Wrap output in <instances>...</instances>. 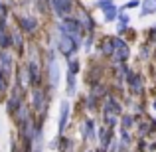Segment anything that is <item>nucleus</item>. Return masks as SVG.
Segmentation results:
<instances>
[{"instance_id": "f257e3e1", "label": "nucleus", "mask_w": 156, "mask_h": 152, "mask_svg": "<svg viewBox=\"0 0 156 152\" xmlns=\"http://www.w3.org/2000/svg\"><path fill=\"white\" fill-rule=\"evenodd\" d=\"M105 115H115V117H121L122 115V107L115 97H107L105 101Z\"/></svg>"}, {"instance_id": "f03ea898", "label": "nucleus", "mask_w": 156, "mask_h": 152, "mask_svg": "<svg viewBox=\"0 0 156 152\" xmlns=\"http://www.w3.org/2000/svg\"><path fill=\"white\" fill-rule=\"evenodd\" d=\"M126 83L130 85V89H133L134 95H138V93H140V89H142L140 75H136V73H129V75H126Z\"/></svg>"}, {"instance_id": "7ed1b4c3", "label": "nucleus", "mask_w": 156, "mask_h": 152, "mask_svg": "<svg viewBox=\"0 0 156 152\" xmlns=\"http://www.w3.org/2000/svg\"><path fill=\"white\" fill-rule=\"evenodd\" d=\"M142 10H140V16H150L156 12V0H142Z\"/></svg>"}, {"instance_id": "20e7f679", "label": "nucleus", "mask_w": 156, "mask_h": 152, "mask_svg": "<svg viewBox=\"0 0 156 152\" xmlns=\"http://www.w3.org/2000/svg\"><path fill=\"white\" fill-rule=\"evenodd\" d=\"M117 18H119V8L117 6H111V8H107V10H103V20L107 24L115 22Z\"/></svg>"}, {"instance_id": "39448f33", "label": "nucleus", "mask_w": 156, "mask_h": 152, "mask_svg": "<svg viewBox=\"0 0 156 152\" xmlns=\"http://www.w3.org/2000/svg\"><path fill=\"white\" fill-rule=\"evenodd\" d=\"M99 138H101V146H103V148H107V146L111 144V129L103 126V129L99 130Z\"/></svg>"}, {"instance_id": "423d86ee", "label": "nucleus", "mask_w": 156, "mask_h": 152, "mask_svg": "<svg viewBox=\"0 0 156 152\" xmlns=\"http://www.w3.org/2000/svg\"><path fill=\"white\" fill-rule=\"evenodd\" d=\"M121 126H122V129H126V130H130V129H133V126H134V117H133V115H121Z\"/></svg>"}, {"instance_id": "0eeeda50", "label": "nucleus", "mask_w": 156, "mask_h": 152, "mask_svg": "<svg viewBox=\"0 0 156 152\" xmlns=\"http://www.w3.org/2000/svg\"><path fill=\"white\" fill-rule=\"evenodd\" d=\"M85 129H87V134H85V138H95V122L93 121H87L85 122Z\"/></svg>"}, {"instance_id": "6e6552de", "label": "nucleus", "mask_w": 156, "mask_h": 152, "mask_svg": "<svg viewBox=\"0 0 156 152\" xmlns=\"http://www.w3.org/2000/svg\"><path fill=\"white\" fill-rule=\"evenodd\" d=\"M130 133L126 129H121V144H130Z\"/></svg>"}, {"instance_id": "1a4fd4ad", "label": "nucleus", "mask_w": 156, "mask_h": 152, "mask_svg": "<svg viewBox=\"0 0 156 152\" xmlns=\"http://www.w3.org/2000/svg\"><path fill=\"white\" fill-rule=\"evenodd\" d=\"M95 6H97V8H101V10H107V8L115 6V2H113V0H97Z\"/></svg>"}, {"instance_id": "9d476101", "label": "nucleus", "mask_w": 156, "mask_h": 152, "mask_svg": "<svg viewBox=\"0 0 156 152\" xmlns=\"http://www.w3.org/2000/svg\"><path fill=\"white\" fill-rule=\"evenodd\" d=\"M77 71H79V61H77V59H71V61H69V73H73V75H75Z\"/></svg>"}, {"instance_id": "9b49d317", "label": "nucleus", "mask_w": 156, "mask_h": 152, "mask_svg": "<svg viewBox=\"0 0 156 152\" xmlns=\"http://www.w3.org/2000/svg\"><path fill=\"white\" fill-rule=\"evenodd\" d=\"M140 4H142L140 0H130V2H126V4H125L122 8H125V10H129V8H138Z\"/></svg>"}, {"instance_id": "f8f14e48", "label": "nucleus", "mask_w": 156, "mask_h": 152, "mask_svg": "<svg viewBox=\"0 0 156 152\" xmlns=\"http://www.w3.org/2000/svg\"><path fill=\"white\" fill-rule=\"evenodd\" d=\"M152 107H154V109H156V101H154V103H152Z\"/></svg>"}]
</instances>
